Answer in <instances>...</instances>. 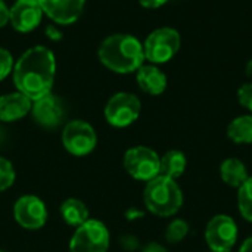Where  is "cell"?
Instances as JSON below:
<instances>
[{"label": "cell", "mask_w": 252, "mask_h": 252, "mask_svg": "<svg viewBox=\"0 0 252 252\" xmlns=\"http://www.w3.org/2000/svg\"><path fill=\"white\" fill-rule=\"evenodd\" d=\"M55 75V55L44 46H34L25 50L13 65V83L16 90L32 102L52 93Z\"/></svg>", "instance_id": "1"}, {"label": "cell", "mask_w": 252, "mask_h": 252, "mask_svg": "<svg viewBox=\"0 0 252 252\" xmlns=\"http://www.w3.org/2000/svg\"><path fill=\"white\" fill-rule=\"evenodd\" d=\"M99 61L105 68L117 74L136 72L145 62L143 44L130 34H111L97 50Z\"/></svg>", "instance_id": "2"}, {"label": "cell", "mask_w": 252, "mask_h": 252, "mask_svg": "<svg viewBox=\"0 0 252 252\" xmlns=\"http://www.w3.org/2000/svg\"><path fill=\"white\" fill-rule=\"evenodd\" d=\"M143 202L154 216L173 217L183 207V192L176 180L159 174L146 182Z\"/></svg>", "instance_id": "3"}, {"label": "cell", "mask_w": 252, "mask_h": 252, "mask_svg": "<svg viewBox=\"0 0 252 252\" xmlns=\"http://www.w3.org/2000/svg\"><path fill=\"white\" fill-rule=\"evenodd\" d=\"M182 37L177 30L171 27H161L154 30L143 43L145 59L154 65L170 62L180 50Z\"/></svg>", "instance_id": "4"}, {"label": "cell", "mask_w": 252, "mask_h": 252, "mask_svg": "<svg viewBox=\"0 0 252 252\" xmlns=\"http://www.w3.org/2000/svg\"><path fill=\"white\" fill-rule=\"evenodd\" d=\"M111 236L108 227L99 220H87L78 226L69 241V252H106Z\"/></svg>", "instance_id": "5"}, {"label": "cell", "mask_w": 252, "mask_h": 252, "mask_svg": "<svg viewBox=\"0 0 252 252\" xmlns=\"http://www.w3.org/2000/svg\"><path fill=\"white\" fill-rule=\"evenodd\" d=\"M142 103L139 97L133 93L120 92L115 93L105 106L106 121L117 128H124L131 126L140 115Z\"/></svg>", "instance_id": "6"}, {"label": "cell", "mask_w": 252, "mask_h": 252, "mask_svg": "<svg viewBox=\"0 0 252 252\" xmlns=\"http://www.w3.org/2000/svg\"><path fill=\"white\" fill-rule=\"evenodd\" d=\"M159 158L148 146H134L124 154V168L133 179L149 182L159 176Z\"/></svg>", "instance_id": "7"}, {"label": "cell", "mask_w": 252, "mask_h": 252, "mask_svg": "<svg viewBox=\"0 0 252 252\" xmlns=\"http://www.w3.org/2000/svg\"><path fill=\"white\" fill-rule=\"evenodd\" d=\"M238 224L227 214L214 216L205 227V242L211 251H232L238 241Z\"/></svg>", "instance_id": "8"}, {"label": "cell", "mask_w": 252, "mask_h": 252, "mask_svg": "<svg viewBox=\"0 0 252 252\" xmlns=\"http://www.w3.org/2000/svg\"><path fill=\"white\" fill-rule=\"evenodd\" d=\"M62 143L71 155L84 157L96 148L97 134L89 123L83 120H74L63 127Z\"/></svg>", "instance_id": "9"}, {"label": "cell", "mask_w": 252, "mask_h": 252, "mask_svg": "<svg viewBox=\"0 0 252 252\" xmlns=\"http://www.w3.org/2000/svg\"><path fill=\"white\" fill-rule=\"evenodd\" d=\"M13 216L18 224L27 230H38L47 221L46 205L34 195L21 196L13 205Z\"/></svg>", "instance_id": "10"}, {"label": "cell", "mask_w": 252, "mask_h": 252, "mask_svg": "<svg viewBox=\"0 0 252 252\" xmlns=\"http://www.w3.org/2000/svg\"><path fill=\"white\" fill-rule=\"evenodd\" d=\"M43 15L37 0H16L9 7V24L18 32H30L40 25Z\"/></svg>", "instance_id": "11"}, {"label": "cell", "mask_w": 252, "mask_h": 252, "mask_svg": "<svg viewBox=\"0 0 252 252\" xmlns=\"http://www.w3.org/2000/svg\"><path fill=\"white\" fill-rule=\"evenodd\" d=\"M30 114L38 126L44 128H55L62 124L65 118V108L59 97L49 93L32 102Z\"/></svg>", "instance_id": "12"}, {"label": "cell", "mask_w": 252, "mask_h": 252, "mask_svg": "<svg viewBox=\"0 0 252 252\" xmlns=\"http://www.w3.org/2000/svg\"><path fill=\"white\" fill-rule=\"evenodd\" d=\"M46 13L58 25H69L83 15L86 0H37Z\"/></svg>", "instance_id": "13"}, {"label": "cell", "mask_w": 252, "mask_h": 252, "mask_svg": "<svg viewBox=\"0 0 252 252\" xmlns=\"http://www.w3.org/2000/svg\"><path fill=\"white\" fill-rule=\"evenodd\" d=\"M32 100L19 92L0 96V121L13 123L31 112Z\"/></svg>", "instance_id": "14"}, {"label": "cell", "mask_w": 252, "mask_h": 252, "mask_svg": "<svg viewBox=\"0 0 252 252\" xmlns=\"http://www.w3.org/2000/svg\"><path fill=\"white\" fill-rule=\"evenodd\" d=\"M136 81H137L139 87L151 96L162 94L168 84L167 75L154 63L142 65L136 71Z\"/></svg>", "instance_id": "15"}, {"label": "cell", "mask_w": 252, "mask_h": 252, "mask_svg": "<svg viewBox=\"0 0 252 252\" xmlns=\"http://www.w3.org/2000/svg\"><path fill=\"white\" fill-rule=\"evenodd\" d=\"M220 177L224 182V185L238 189L247 182L250 176H248L247 165L241 159L227 158L220 165Z\"/></svg>", "instance_id": "16"}, {"label": "cell", "mask_w": 252, "mask_h": 252, "mask_svg": "<svg viewBox=\"0 0 252 252\" xmlns=\"http://www.w3.org/2000/svg\"><path fill=\"white\" fill-rule=\"evenodd\" d=\"M188 159L182 151L171 149L159 158V174L177 180L186 171Z\"/></svg>", "instance_id": "17"}, {"label": "cell", "mask_w": 252, "mask_h": 252, "mask_svg": "<svg viewBox=\"0 0 252 252\" xmlns=\"http://www.w3.org/2000/svg\"><path fill=\"white\" fill-rule=\"evenodd\" d=\"M61 216L68 226L78 227L89 220V208L83 201L77 198H69L62 202Z\"/></svg>", "instance_id": "18"}, {"label": "cell", "mask_w": 252, "mask_h": 252, "mask_svg": "<svg viewBox=\"0 0 252 252\" xmlns=\"http://www.w3.org/2000/svg\"><path fill=\"white\" fill-rule=\"evenodd\" d=\"M227 137L238 145L252 143V115H241L230 121L227 126Z\"/></svg>", "instance_id": "19"}, {"label": "cell", "mask_w": 252, "mask_h": 252, "mask_svg": "<svg viewBox=\"0 0 252 252\" xmlns=\"http://www.w3.org/2000/svg\"><path fill=\"white\" fill-rule=\"evenodd\" d=\"M238 210L244 220L252 223V177L238 188Z\"/></svg>", "instance_id": "20"}, {"label": "cell", "mask_w": 252, "mask_h": 252, "mask_svg": "<svg viewBox=\"0 0 252 252\" xmlns=\"http://www.w3.org/2000/svg\"><path fill=\"white\" fill-rule=\"evenodd\" d=\"M190 232V226L186 220L183 219H174L171 220V223L167 226V230H165V241L168 244H180L182 241L186 239V236L189 235Z\"/></svg>", "instance_id": "21"}, {"label": "cell", "mask_w": 252, "mask_h": 252, "mask_svg": "<svg viewBox=\"0 0 252 252\" xmlns=\"http://www.w3.org/2000/svg\"><path fill=\"white\" fill-rule=\"evenodd\" d=\"M15 182V168L10 161L0 157V192L9 189Z\"/></svg>", "instance_id": "22"}, {"label": "cell", "mask_w": 252, "mask_h": 252, "mask_svg": "<svg viewBox=\"0 0 252 252\" xmlns=\"http://www.w3.org/2000/svg\"><path fill=\"white\" fill-rule=\"evenodd\" d=\"M13 58L10 52L4 47H0V81H3L13 71Z\"/></svg>", "instance_id": "23"}, {"label": "cell", "mask_w": 252, "mask_h": 252, "mask_svg": "<svg viewBox=\"0 0 252 252\" xmlns=\"http://www.w3.org/2000/svg\"><path fill=\"white\" fill-rule=\"evenodd\" d=\"M238 100L239 103L252 112V81L251 83H245L239 87L238 90Z\"/></svg>", "instance_id": "24"}, {"label": "cell", "mask_w": 252, "mask_h": 252, "mask_svg": "<svg viewBox=\"0 0 252 252\" xmlns=\"http://www.w3.org/2000/svg\"><path fill=\"white\" fill-rule=\"evenodd\" d=\"M120 245L124 251L128 252L137 251L140 248V242L134 235H123L120 238Z\"/></svg>", "instance_id": "25"}, {"label": "cell", "mask_w": 252, "mask_h": 252, "mask_svg": "<svg viewBox=\"0 0 252 252\" xmlns=\"http://www.w3.org/2000/svg\"><path fill=\"white\" fill-rule=\"evenodd\" d=\"M44 32H46V37H49L52 41H59V40H62V32L59 31V28L56 27V25H53V24H50V25H47L46 27V30H44Z\"/></svg>", "instance_id": "26"}, {"label": "cell", "mask_w": 252, "mask_h": 252, "mask_svg": "<svg viewBox=\"0 0 252 252\" xmlns=\"http://www.w3.org/2000/svg\"><path fill=\"white\" fill-rule=\"evenodd\" d=\"M143 217H145V213L142 210H139V208L131 207V208H128L126 211V219L128 221H134V220H139V219H143Z\"/></svg>", "instance_id": "27"}, {"label": "cell", "mask_w": 252, "mask_h": 252, "mask_svg": "<svg viewBox=\"0 0 252 252\" xmlns=\"http://www.w3.org/2000/svg\"><path fill=\"white\" fill-rule=\"evenodd\" d=\"M9 24V7L6 6L4 0H0V28Z\"/></svg>", "instance_id": "28"}, {"label": "cell", "mask_w": 252, "mask_h": 252, "mask_svg": "<svg viewBox=\"0 0 252 252\" xmlns=\"http://www.w3.org/2000/svg\"><path fill=\"white\" fill-rule=\"evenodd\" d=\"M137 1L146 9H158L161 6H164L168 0H137Z\"/></svg>", "instance_id": "29"}, {"label": "cell", "mask_w": 252, "mask_h": 252, "mask_svg": "<svg viewBox=\"0 0 252 252\" xmlns=\"http://www.w3.org/2000/svg\"><path fill=\"white\" fill-rule=\"evenodd\" d=\"M140 252H168L167 251V248L164 247V245H161V244H158V242H149V244H146Z\"/></svg>", "instance_id": "30"}, {"label": "cell", "mask_w": 252, "mask_h": 252, "mask_svg": "<svg viewBox=\"0 0 252 252\" xmlns=\"http://www.w3.org/2000/svg\"><path fill=\"white\" fill-rule=\"evenodd\" d=\"M239 252H252V236L244 241L242 247L239 248Z\"/></svg>", "instance_id": "31"}, {"label": "cell", "mask_w": 252, "mask_h": 252, "mask_svg": "<svg viewBox=\"0 0 252 252\" xmlns=\"http://www.w3.org/2000/svg\"><path fill=\"white\" fill-rule=\"evenodd\" d=\"M3 142H4V130L0 127V145H1Z\"/></svg>", "instance_id": "32"}, {"label": "cell", "mask_w": 252, "mask_h": 252, "mask_svg": "<svg viewBox=\"0 0 252 252\" xmlns=\"http://www.w3.org/2000/svg\"><path fill=\"white\" fill-rule=\"evenodd\" d=\"M211 252H217V251H211ZM224 252H230V251H224Z\"/></svg>", "instance_id": "33"}, {"label": "cell", "mask_w": 252, "mask_h": 252, "mask_svg": "<svg viewBox=\"0 0 252 252\" xmlns=\"http://www.w3.org/2000/svg\"><path fill=\"white\" fill-rule=\"evenodd\" d=\"M0 252H3V251H0Z\"/></svg>", "instance_id": "34"}]
</instances>
